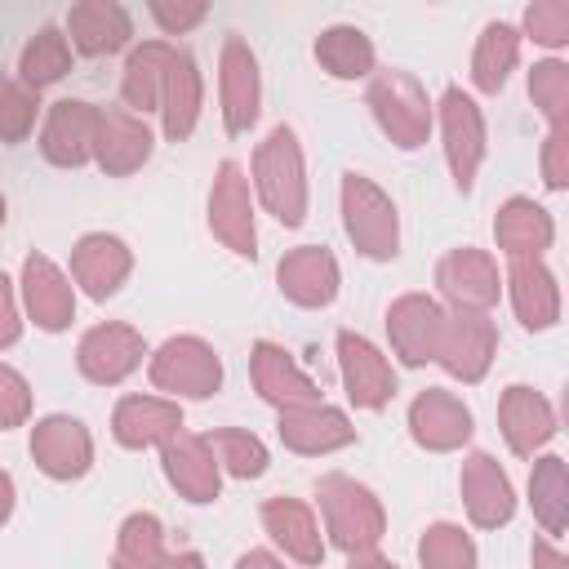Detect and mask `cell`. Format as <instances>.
<instances>
[{
  "label": "cell",
  "instance_id": "cell-1",
  "mask_svg": "<svg viewBox=\"0 0 569 569\" xmlns=\"http://www.w3.org/2000/svg\"><path fill=\"white\" fill-rule=\"evenodd\" d=\"M27 76L31 80H53L62 71V53H58V31H40V40L27 49Z\"/></svg>",
  "mask_w": 569,
  "mask_h": 569
},
{
  "label": "cell",
  "instance_id": "cell-2",
  "mask_svg": "<svg viewBox=\"0 0 569 569\" xmlns=\"http://www.w3.org/2000/svg\"><path fill=\"white\" fill-rule=\"evenodd\" d=\"M565 22H569V13H565L560 4L529 9V31H533L538 40H547V44H560V40H565Z\"/></svg>",
  "mask_w": 569,
  "mask_h": 569
}]
</instances>
